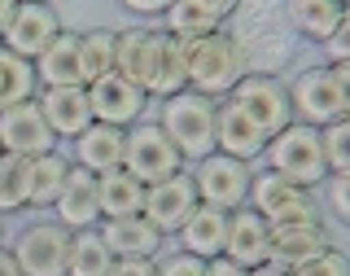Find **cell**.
<instances>
[{"mask_svg":"<svg viewBox=\"0 0 350 276\" xmlns=\"http://www.w3.org/2000/svg\"><path fill=\"white\" fill-rule=\"evenodd\" d=\"M158 127L167 131V140L180 149L184 162H202L215 153V101L193 88L175 92L158 110Z\"/></svg>","mask_w":350,"mask_h":276,"instance_id":"6da1fadb","label":"cell"},{"mask_svg":"<svg viewBox=\"0 0 350 276\" xmlns=\"http://www.w3.org/2000/svg\"><path fill=\"white\" fill-rule=\"evenodd\" d=\"M245 75H250L245 53H241V44L224 27L215 36H202L189 44V88L193 92L211 97V101H224Z\"/></svg>","mask_w":350,"mask_h":276,"instance_id":"7a4b0ae2","label":"cell"},{"mask_svg":"<svg viewBox=\"0 0 350 276\" xmlns=\"http://www.w3.org/2000/svg\"><path fill=\"white\" fill-rule=\"evenodd\" d=\"M262 158H267V171H276L280 180H289V184H302V189H315V184L328 180L320 127L289 123L284 131H276V136L267 140Z\"/></svg>","mask_w":350,"mask_h":276,"instance_id":"3957f363","label":"cell"},{"mask_svg":"<svg viewBox=\"0 0 350 276\" xmlns=\"http://www.w3.org/2000/svg\"><path fill=\"white\" fill-rule=\"evenodd\" d=\"M250 211H258L271 228L280 224H306V219H320V206H315V189H302V184L280 180L276 171H254L250 180Z\"/></svg>","mask_w":350,"mask_h":276,"instance_id":"277c9868","label":"cell"},{"mask_svg":"<svg viewBox=\"0 0 350 276\" xmlns=\"http://www.w3.org/2000/svg\"><path fill=\"white\" fill-rule=\"evenodd\" d=\"M193 189L202 206H215V211H241L250 197V180H254V167L241 158H228V153H211V158L193 162Z\"/></svg>","mask_w":350,"mask_h":276,"instance_id":"5b68a950","label":"cell"},{"mask_svg":"<svg viewBox=\"0 0 350 276\" xmlns=\"http://www.w3.org/2000/svg\"><path fill=\"white\" fill-rule=\"evenodd\" d=\"M228 101H237V105H241V114H245L267 140L293 123L289 88H284L276 75H258V71H250L245 79H241L232 92H228Z\"/></svg>","mask_w":350,"mask_h":276,"instance_id":"8992f818","label":"cell"},{"mask_svg":"<svg viewBox=\"0 0 350 276\" xmlns=\"http://www.w3.org/2000/svg\"><path fill=\"white\" fill-rule=\"evenodd\" d=\"M123 171L136 175V180L149 189V184L184 171V158H180V149L167 140V131L158 123H136V127H127V140H123Z\"/></svg>","mask_w":350,"mask_h":276,"instance_id":"52a82bcc","label":"cell"},{"mask_svg":"<svg viewBox=\"0 0 350 276\" xmlns=\"http://www.w3.org/2000/svg\"><path fill=\"white\" fill-rule=\"evenodd\" d=\"M237 14H241V31H237L232 40L241 44V53H245V66H250V53L258 49V40H267V66L289 58V22H284V0H241Z\"/></svg>","mask_w":350,"mask_h":276,"instance_id":"ba28073f","label":"cell"},{"mask_svg":"<svg viewBox=\"0 0 350 276\" xmlns=\"http://www.w3.org/2000/svg\"><path fill=\"white\" fill-rule=\"evenodd\" d=\"M289 105H293V123L306 127H328L337 123L342 114V97H337V79H333V66H306L298 71V79L289 84Z\"/></svg>","mask_w":350,"mask_h":276,"instance_id":"9c48e42d","label":"cell"},{"mask_svg":"<svg viewBox=\"0 0 350 276\" xmlns=\"http://www.w3.org/2000/svg\"><path fill=\"white\" fill-rule=\"evenodd\" d=\"M14 259L27 276H66V259H70V233L57 224V219H40V224H27L18 233Z\"/></svg>","mask_w":350,"mask_h":276,"instance_id":"30bf717a","label":"cell"},{"mask_svg":"<svg viewBox=\"0 0 350 276\" xmlns=\"http://www.w3.org/2000/svg\"><path fill=\"white\" fill-rule=\"evenodd\" d=\"M197 189H193V175L189 171H175L167 175V180H158V184H149L145 189V215L153 228H158L162 237H175L184 224H189V215L197 211Z\"/></svg>","mask_w":350,"mask_h":276,"instance_id":"8fae6325","label":"cell"},{"mask_svg":"<svg viewBox=\"0 0 350 276\" xmlns=\"http://www.w3.org/2000/svg\"><path fill=\"white\" fill-rule=\"evenodd\" d=\"M149 97L140 92L131 79L123 75H101L96 84H88V105H92V123H109V127H136L140 114H145Z\"/></svg>","mask_w":350,"mask_h":276,"instance_id":"7c38bea8","label":"cell"},{"mask_svg":"<svg viewBox=\"0 0 350 276\" xmlns=\"http://www.w3.org/2000/svg\"><path fill=\"white\" fill-rule=\"evenodd\" d=\"M57 149V136L44 123L36 101H22L0 110V153H18V158H40V153Z\"/></svg>","mask_w":350,"mask_h":276,"instance_id":"4fadbf2b","label":"cell"},{"mask_svg":"<svg viewBox=\"0 0 350 276\" xmlns=\"http://www.w3.org/2000/svg\"><path fill=\"white\" fill-rule=\"evenodd\" d=\"M62 31L66 27H62V18H57L53 5H18L14 18H9V27H5V36H0V49L36 62L40 53L62 36Z\"/></svg>","mask_w":350,"mask_h":276,"instance_id":"5bb4252c","label":"cell"},{"mask_svg":"<svg viewBox=\"0 0 350 276\" xmlns=\"http://www.w3.org/2000/svg\"><path fill=\"white\" fill-rule=\"evenodd\" d=\"M224 259L241 263L245 272L271 263V224L262 219L258 211L241 206V211L228 215V246H224Z\"/></svg>","mask_w":350,"mask_h":276,"instance_id":"9a60e30c","label":"cell"},{"mask_svg":"<svg viewBox=\"0 0 350 276\" xmlns=\"http://www.w3.org/2000/svg\"><path fill=\"white\" fill-rule=\"evenodd\" d=\"M36 105H40L44 123L53 127L57 140H75L79 131L92 127V105H88V88L83 84H75V88H40Z\"/></svg>","mask_w":350,"mask_h":276,"instance_id":"2e32d148","label":"cell"},{"mask_svg":"<svg viewBox=\"0 0 350 276\" xmlns=\"http://www.w3.org/2000/svg\"><path fill=\"white\" fill-rule=\"evenodd\" d=\"M267 149V136L241 114L237 101H215V153H228V158H241V162H254L262 158Z\"/></svg>","mask_w":350,"mask_h":276,"instance_id":"e0dca14e","label":"cell"},{"mask_svg":"<svg viewBox=\"0 0 350 276\" xmlns=\"http://www.w3.org/2000/svg\"><path fill=\"white\" fill-rule=\"evenodd\" d=\"M53 211H57V224L66 233H83V228H96L101 224V202H96V175L83 171V167H70L66 175L57 202H53Z\"/></svg>","mask_w":350,"mask_h":276,"instance_id":"ac0fdd59","label":"cell"},{"mask_svg":"<svg viewBox=\"0 0 350 276\" xmlns=\"http://www.w3.org/2000/svg\"><path fill=\"white\" fill-rule=\"evenodd\" d=\"M184 88H189V44L167 36V31L158 27V44H153V66H149V79H145V97L167 101V97L184 92Z\"/></svg>","mask_w":350,"mask_h":276,"instance_id":"d6986e66","label":"cell"},{"mask_svg":"<svg viewBox=\"0 0 350 276\" xmlns=\"http://www.w3.org/2000/svg\"><path fill=\"white\" fill-rule=\"evenodd\" d=\"M101 241L109 246L114 259H153L162 250V233L145 215H123V219H101L96 224Z\"/></svg>","mask_w":350,"mask_h":276,"instance_id":"ffe728a7","label":"cell"},{"mask_svg":"<svg viewBox=\"0 0 350 276\" xmlns=\"http://www.w3.org/2000/svg\"><path fill=\"white\" fill-rule=\"evenodd\" d=\"M320 250H328V233H324L320 219L271 228V263H276V268H284V272H293L298 263L315 259Z\"/></svg>","mask_w":350,"mask_h":276,"instance_id":"44dd1931","label":"cell"},{"mask_svg":"<svg viewBox=\"0 0 350 276\" xmlns=\"http://www.w3.org/2000/svg\"><path fill=\"white\" fill-rule=\"evenodd\" d=\"M123 140H127L123 127L92 123L88 131L75 136V167H83V171H92V175H105V171L123 167Z\"/></svg>","mask_w":350,"mask_h":276,"instance_id":"7402d4cb","label":"cell"},{"mask_svg":"<svg viewBox=\"0 0 350 276\" xmlns=\"http://www.w3.org/2000/svg\"><path fill=\"white\" fill-rule=\"evenodd\" d=\"M180 250L184 255H197V259H219L228 246V211H215V206H197L189 215V224L180 228Z\"/></svg>","mask_w":350,"mask_h":276,"instance_id":"603a6c76","label":"cell"},{"mask_svg":"<svg viewBox=\"0 0 350 276\" xmlns=\"http://www.w3.org/2000/svg\"><path fill=\"white\" fill-rule=\"evenodd\" d=\"M36 79H40V88H75V84H83V75H79V36H75V31H62V36L36 58Z\"/></svg>","mask_w":350,"mask_h":276,"instance_id":"cb8c5ba5","label":"cell"},{"mask_svg":"<svg viewBox=\"0 0 350 276\" xmlns=\"http://www.w3.org/2000/svg\"><path fill=\"white\" fill-rule=\"evenodd\" d=\"M346 5L337 0H284V22H289L293 36L311 40V44H324L333 36V27L342 22Z\"/></svg>","mask_w":350,"mask_h":276,"instance_id":"d4e9b609","label":"cell"},{"mask_svg":"<svg viewBox=\"0 0 350 276\" xmlns=\"http://www.w3.org/2000/svg\"><path fill=\"white\" fill-rule=\"evenodd\" d=\"M153 44H158V27H127L118 31V49H114V71L131 79L145 92L149 66H153Z\"/></svg>","mask_w":350,"mask_h":276,"instance_id":"484cf974","label":"cell"},{"mask_svg":"<svg viewBox=\"0 0 350 276\" xmlns=\"http://www.w3.org/2000/svg\"><path fill=\"white\" fill-rule=\"evenodd\" d=\"M96 202H101V219H123L145 211V184L136 175H127L123 167L96 175Z\"/></svg>","mask_w":350,"mask_h":276,"instance_id":"4316f807","label":"cell"},{"mask_svg":"<svg viewBox=\"0 0 350 276\" xmlns=\"http://www.w3.org/2000/svg\"><path fill=\"white\" fill-rule=\"evenodd\" d=\"M66 175H70V162H66L57 149L40 153V158H27V206H36V211H53Z\"/></svg>","mask_w":350,"mask_h":276,"instance_id":"83f0119b","label":"cell"},{"mask_svg":"<svg viewBox=\"0 0 350 276\" xmlns=\"http://www.w3.org/2000/svg\"><path fill=\"white\" fill-rule=\"evenodd\" d=\"M162 22H167V36L175 40H184V44H193V40H202V36H215L224 22H219L211 9H202L197 0H171L167 5V14H162Z\"/></svg>","mask_w":350,"mask_h":276,"instance_id":"f1b7e54d","label":"cell"},{"mask_svg":"<svg viewBox=\"0 0 350 276\" xmlns=\"http://www.w3.org/2000/svg\"><path fill=\"white\" fill-rule=\"evenodd\" d=\"M36 62L18 58V53L0 49V110L9 105H22V101H36Z\"/></svg>","mask_w":350,"mask_h":276,"instance_id":"f546056e","label":"cell"},{"mask_svg":"<svg viewBox=\"0 0 350 276\" xmlns=\"http://www.w3.org/2000/svg\"><path fill=\"white\" fill-rule=\"evenodd\" d=\"M114 268V255L101 241L96 228H83V233H70V259H66V276H109Z\"/></svg>","mask_w":350,"mask_h":276,"instance_id":"4dcf8cb0","label":"cell"},{"mask_svg":"<svg viewBox=\"0 0 350 276\" xmlns=\"http://www.w3.org/2000/svg\"><path fill=\"white\" fill-rule=\"evenodd\" d=\"M114 49H118V31H83L79 36V75L83 88L96 84L101 75H114Z\"/></svg>","mask_w":350,"mask_h":276,"instance_id":"1f68e13d","label":"cell"},{"mask_svg":"<svg viewBox=\"0 0 350 276\" xmlns=\"http://www.w3.org/2000/svg\"><path fill=\"white\" fill-rule=\"evenodd\" d=\"M27 206V158L0 153V215H14Z\"/></svg>","mask_w":350,"mask_h":276,"instance_id":"d6a6232c","label":"cell"},{"mask_svg":"<svg viewBox=\"0 0 350 276\" xmlns=\"http://www.w3.org/2000/svg\"><path fill=\"white\" fill-rule=\"evenodd\" d=\"M320 140H324L328 175H346L350 171V118H337V123L320 127Z\"/></svg>","mask_w":350,"mask_h":276,"instance_id":"836d02e7","label":"cell"},{"mask_svg":"<svg viewBox=\"0 0 350 276\" xmlns=\"http://www.w3.org/2000/svg\"><path fill=\"white\" fill-rule=\"evenodd\" d=\"M293 276H350V255H342V250H320L315 259H306L293 268Z\"/></svg>","mask_w":350,"mask_h":276,"instance_id":"e575fe53","label":"cell"},{"mask_svg":"<svg viewBox=\"0 0 350 276\" xmlns=\"http://www.w3.org/2000/svg\"><path fill=\"white\" fill-rule=\"evenodd\" d=\"M324 202L342 224H350V171L346 175H328L324 180Z\"/></svg>","mask_w":350,"mask_h":276,"instance_id":"d590c367","label":"cell"},{"mask_svg":"<svg viewBox=\"0 0 350 276\" xmlns=\"http://www.w3.org/2000/svg\"><path fill=\"white\" fill-rule=\"evenodd\" d=\"M320 49L328 53V66H350V9L342 14V22L333 27V36H328Z\"/></svg>","mask_w":350,"mask_h":276,"instance_id":"8d00e7d4","label":"cell"},{"mask_svg":"<svg viewBox=\"0 0 350 276\" xmlns=\"http://www.w3.org/2000/svg\"><path fill=\"white\" fill-rule=\"evenodd\" d=\"M158 276H206V259H197V255H171V259H162L158 263Z\"/></svg>","mask_w":350,"mask_h":276,"instance_id":"74e56055","label":"cell"},{"mask_svg":"<svg viewBox=\"0 0 350 276\" xmlns=\"http://www.w3.org/2000/svg\"><path fill=\"white\" fill-rule=\"evenodd\" d=\"M109 276H158V259H114Z\"/></svg>","mask_w":350,"mask_h":276,"instance_id":"f35d334b","label":"cell"},{"mask_svg":"<svg viewBox=\"0 0 350 276\" xmlns=\"http://www.w3.org/2000/svg\"><path fill=\"white\" fill-rule=\"evenodd\" d=\"M118 5H123L127 14H140V18H162L171 0H118Z\"/></svg>","mask_w":350,"mask_h":276,"instance_id":"ab89813d","label":"cell"},{"mask_svg":"<svg viewBox=\"0 0 350 276\" xmlns=\"http://www.w3.org/2000/svg\"><path fill=\"white\" fill-rule=\"evenodd\" d=\"M333 79H337V97H342V114L350 118V66H333Z\"/></svg>","mask_w":350,"mask_h":276,"instance_id":"60d3db41","label":"cell"},{"mask_svg":"<svg viewBox=\"0 0 350 276\" xmlns=\"http://www.w3.org/2000/svg\"><path fill=\"white\" fill-rule=\"evenodd\" d=\"M206 276H250V272L241 268V263H232V259H224V255H219V259L206 263Z\"/></svg>","mask_w":350,"mask_h":276,"instance_id":"b9f144b4","label":"cell"},{"mask_svg":"<svg viewBox=\"0 0 350 276\" xmlns=\"http://www.w3.org/2000/svg\"><path fill=\"white\" fill-rule=\"evenodd\" d=\"M197 5H202V9H211V14H215L219 22H224V18H232V14H237V5H241V0H197Z\"/></svg>","mask_w":350,"mask_h":276,"instance_id":"7bdbcfd3","label":"cell"},{"mask_svg":"<svg viewBox=\"0 0 350 276\" xmlns=\"http://www.w3.org/2000/svg\"><path fill=\"white\" fill-rule=\"evenodd\" d=\"M0 276H27V272L18 268V259H14V250H9V246H0Z\"/></svg>","mask_w":350,"mask_h":276,"instance_id":"ee69618b","label":"cell"},{"mask_svg":"<svg viewBox=\"0 0 350 276\" xmlns=\"http://www.w3.org/2000/svg\"><path fill=\"white\" fill-rule=\"evenodd\" d=\"M14 9H18V0H0V36H5V27H9V18H14Z\"/></svg>","mask_w":350,"mask_h":276,"instance_id":"f6af8a7d","label":"cell"},{"mask_svg":"<svg viewBox=\"0 0 350 276\" xmlns=\"http://www.w3.org/2000/svg\"><path fill=\"white\" fill-rule=\"evenodd\" d=\"M250 276H293V272H284V268H276V263H262V268H254Z\"/></svg>","mask_w":350,"mask_h":276,"instance_id":"bcb514c9","label":"cell"},{"mask_svg":"<svg viewBox=\"0 0 350 276\" xmlns=\"http://www.w3.org/2000/svg\"><path fill=\"white\" fill-rule=\"evenodd\" d=\"M18 5H53V0H18Z\"/></svg>","mask_w":350,"mask_h":276,"instance_id":"7dc6e473","label":"cell"},{"mask_svg":"<svg viewBox=\"0 0 350 276\" xmlns=\"http://www.w3.org/2000/svg\"><path fill=\"white\" fill-rule=\"evenodd\" d=\"M0 241H5V215H0Z\"/></svg>","mask_w":350,"mask_h":276,"instance_id":"c3c4849f","label":"cell"},{"mask_svg":"<svg viewBox=\"0 0 350 276\" xmlns=\"http://www.w3.org/2000/svg\"><path fill=\"white\" fill-rule=\"evenodd\" d=\"M337 5H346V9H350V0H337Z\"/></svg>","mask_w":350,"mask_h":276,"instance_id":"681fc988","label":"cell"}]
</instances>
